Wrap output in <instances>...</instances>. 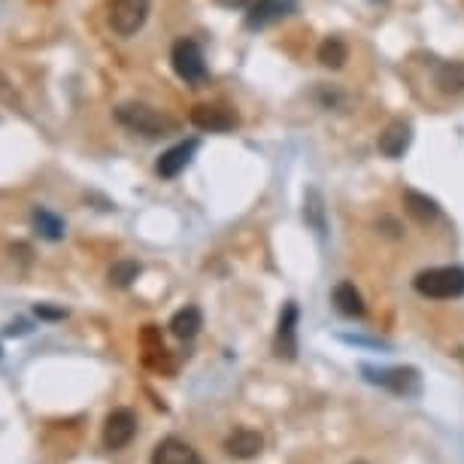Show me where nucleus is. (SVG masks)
<instances>
[{
    "mask_svg": "<svg viewBox=\"0 0 464 464\" xmlns=\"http://www.w3.org/2000/svg\"><path fill=\"white\" fill-rule=\"evenodd\" d=\"M0 355H4V353H0Z\"/></svg>",
    "mask_w": 464,
    "mask_h": 464,
    "instance_id": "a878e982",
    "label": "nucleus"
},
{
    "mask_svg": "<svg viewBox=\"0 0 464 464\" xmlns=\"http://www.w3.org/2000/svg\"><path fill=\"white\" fill-rule=\"evenodd\" d=\"M362 373H364L367 382L380 385V389H389L392 395H401V398H419V392H422V376H419L416 367L362 364Z\"/></svg>",
    "mask_w": 464,
    "mask_h": 464,
    "instance_id": "7ed1b4c3",
    "label": "nucleus"
},
{
    "mask_svg": "<svg viewBox=\"0 0 464 464\" xmlns=\"http://www.w3.org/2000/svg\"><path fill=\"white\" fill-rule=\"evenodd\" d=\"M200 328H204V316H200L198 306H182V310L173 313V319H170L173 337L191 340V337H198V331H200Z\"/></svg>",
    "mask_w": 464,
    "mask_h": 464,
    "instance_id": "dca6fc26",
    "label": "nucleus"
},
{
    "mask_svg": "<svg viewBox=\"0 0 464 464\" xmlns=\"http://www.w3.org/2000/svg\"><path fill=\"white\" fill-rule=\"evenodd\" d=\"M274 349L279 358H285V362H295L297 358V304L295 301H288L283 306V313H279Z\"/></svg>",
    "mask_w": 464,
    "mask_h": 464,
    "instance_id": "6e6552de",
    "label": "nucleus"
},
{
    "mask_svg": "<svg viewBox=\"0 0 464 464\" xmlns=\"http://www.w3.org/2000/svg\"><path fill=\"white\" fill-rule=\"evenodd\" d=\"M198 146H200L198 140H182V143L170 146L168 152L159 159V164H155V173H159L161 179H177L179 173L191 164V159H195Z\"/></svg>",
    "mask_w": 464,
    "mask_h": 464,
    "instance_id": "1a4fd4ad",
    "label": "nucleus"
},
{
    "mask_svg": "<svg viewBox=\"0 0 464 464\" xmlns=\"http://www.w3.org/2000/svg\"><path fill=\"white\" fill-rule=\"evenodd\" d=\"M24 331H28V328H24V322H19V325H10V328H6V334H24Z\"/></svg>",
    "mask_w": 464,
    "mask_h": 464,
    "instance_id": "b1692460",
    "label": "nucleus"
},
{
    "mask_svg": "<svg viewBox=\"0 0 464 464\" xmlns=\"http://www.w3.org/2000/svg\"><path fill=\"white\" fill-rule=\"evenodd\" d=\"M137 276H140V261L134 258H119L116 265L110 267V283L116 288H128Z\"/></svg>",
    "mask_w": 464,
    "mask_h": 464,
    "instance_id": "aec40b11",
    "label": "nucleus"
},
{
    "mask_svg": "<svg viewBox=\"0 0 464 464\" xmlns=\"http://www.w3.org/2000/svg\"><path fill=\"white\" fill-rule=\"evenodd\" d=\"M410 140H413V128H410V121L404 119H395L389 121V128L380 134V152L385 155V159H401V155L410 149Z\"/></svg>",
    "mask_w": 464,
    "mask_h": 464,
    "instance_id": "f8f14e48",
    "label": "nucleus"
},
{
    "mask_svg": "<svg viewBox=\"0 0 464 464\" xmlns=\"http://www.w3.org/2000/svg\"><path fill=\"white\" fill-rule=\"evenodd\" d=\"M404 207H407V213L416 218L419 225H428V222H434L437 216H440V207H437V200H431L428 195H422V191H404Z\"/></svg>",
    "mask_w": 464,
    "mask_h": 464,
    "instance_id": "f3484780",
    "label": "nucleus"
},
{
    "mask_svg": "<svg viewBox=\"0 0 464 464\" xmlns=\"http://www.w3.org/2000/svg\"><path fill=\"white\" fill-rule=\"evenodd\" d=\"M152 464H204V459H200L198 450H191L186 440H179V437H164V440L155 446Z\"/></svg>",
    "mask_w": 464,
    "mask_h": 464,
    "instance_id": "9b49d317",
    "label": "nucleus"
},
{
    "mask_svg": "<svg viewBox=\"0 0 464 464\" xmlns=\"http://www.w3.org/2000/svg\"><path fill=\"white\" fill-rule=\"evenodd\" d=\"M346 58H349V49H346V43L340 40V37L322 40V46H319V61H322V67L340 70V67L346 64Z\"/></svg>",
    "mask_w": 464,
    "mask_h": 464,
    "instance_id": "6ab92c4d",
    "label": "nucleus"
},
{
    "mask_svg": "<svg viewBox=\"0 0 464 464\" xmlns=\"http://www.w3.org/2000/svg\"><path fill=\"white\" fill-rule=\"evenodd\" d=\"M191 125L200 128V130H213V134H218V130H231L234 125H237V116H234L231 110L225 107H216V103H198L195 110H191Z\"/></svg>",
    "mask_w": 464,
    "mask_h": 464,
    "instance_id": "9d476101",
    "label": "nucleus"
},
{
    "mask_svg": "<svg viewBox=\"0 0 464 464\" xmlns=\"http://www.w3.org/2000/svg\"><path fill=\"white\" fill-rule=\"evenodd\" d=\"M116 121L121 128L134 130V134H143V137H164V134H173V128H177V121L170 116H164L161 110L149 107V103H140V101L119 103Z\"/></svg>",
    "mask_w": 464,
    "mask_h": 464,
    "instance_id": "f257e3e1",
    "label": "nucleus"
},
{
    "mask_svg": "<svg viewBox=\"0 0 464 464\" xmlns=\"http://www.w3.org/2000/svg\"><path fill=\"white\" fill-rule=\"evenodd\" d=\"M334 306L343 316H349V319H362L364 316V297H362V292L355 288V283H340L337 288H334Z\"/></svg>",
    "mask_w": 464,
    "mask_h": 464,
    "instance_id": "2eb2a0df",
    "label": "nucleus"
},
{
    "mask_svg": "<svg viewBox=\"0 0 464 464\" xmlns=\"http://www.w3.org/2000/svg\"><path fill=\"white\" fill-rule=\"evenodd\" d=\"M34 227L40 231V237H46L52 243H58L67 234L64 222L55 213H49V209H34Z\"/></svg>",
    "mask_w": 464,
    "mask_h": 464,
    "instance_id": "a211bd4d",
    "label": "nucleus"
},
{
    "mask_svg": "<svg viewBox=\"0 0 464 464\" xmlns=\"http://www.w3.org/2000/svg\"><path fill=\"white\" fill-rule=\"evenodd\" d=\"M295 10H297L295 0H256V4L246 10V28L261 31V28H267V24L292 15Z\"/></svg>",
    "mask_w": 464,
    "mask_h": 464,
    "instance_id": "0eeeda50",
    "label": "nucleus"
},
{
    "mask_svg": "<svg viewBox=\"0 0 464 464\" xmlns=\"http://www.w3.org/2000/svg\"><path fill=\"white\" fill-rule=\"evenodd\" d=\"M40 319H49V322H58V319H67V310H55V306H46V304H37L34 306Z\"/></svg>",
    "mask_w": 464,
    "mask_h": 464,
    "instance_id": "4be33fe9",
    "label": "nucleus"
},
{
    "mask_svg": "<svg viewBox=\"0 0 464 464\" xmlns=\"http://www.w3.org/2000/svg\"><path fill=\"white\" fill-rule=\"evenodd\" d=\"M170 61H173V70H177L179 80H186L188 85H200L207 80V61H204V52L195 40L182 37L173 43L170 49Z\"/></svg>",
    "mask_w": 464,
    "mask_h": 464,
    "instance_id": "39448f33",
    "label": "nucleus"
},
{
    "mask_svg": "<svg viewBox=\"0 0 464 464\" xmlns=\"http://www.w3.org/2000/svg\"><path fill=\"white\" fill-rule=\"evenodd\" d=\"M216 4H222V6H227V10H249L256 0H216Z\"/></svg>",
    "mask_w": 464,
    "mask_h": 464,
    "instance_id": "5701e85b",
    "label": "nucleus"
},
{
    "mask_svg": "<svg viewBox=\"0 0 464 464\" xmlns=\"http://www.w3.org/2000/svg\"><path fill=\"white\" fill-rule=\"evenodd\" d=\"M137 437V416L134 410L128 407H119L112 410V413L107 416V422H103V446L107 450H125V446Z\"/></svg>",
    "mask_w": 464,
    "mask_h": 464,
    "instance_id": "423d86ee",
    "label": "nucleus"
},
{
    "mask_svg": "<svg viewBox=\"0 0 464 464\" xmlns=\"http://www.w3.org/2000/svg\"><path fill=\"white\" fill-rule=\"evenodd\" d=\"M149 10H152V0H110L107 22L119 37H134L146 24Z\"/></svg>",
    "mask_w": 464,
    "mask_h": 464,
    "instance_id": "20e7f679",
    "label": "nucleus"
},
{
    "mask_svg": "<svg viewBox=\"0 0 464 464\" xmlns=\"http://www.w3.org/2000/svg\"><path fill=\"white\" fill-rule=\"evenodd\" d=\"M355 464H367V461H355Z\"/></svg>",
    "mask_w": 464,
    "mask_h": 464,
    "instance_id": "393cba45",
    "label": "nucleus"
},
{
    "mask_svg": "<svg viewBox=\"0 0 464 464\" xmlns=\"http://www.w3.org/2000/svg\"><path fill=\"white\" fill-rule=\"evenodd\" d=\"M325 209H322V198H319V191L316 188H310L306 191V204H304V218L306 222H310L313 227H316V231L322 234L325 231Z\"/></svg>",
    "mask_w": 464,
    "mask_h": 464,
    "instance_id": "412c9836",
    "label": "nucleus"
},
{
    "mask_svg": "<svg viewBox=\"0 0 464 464\" xmlns=\"http://www.w3.org/2000/svg\"><path fill=\"white\" fill-rule=\"evenodd\" d=\"M261 450H265V437L258 431H252V428H237V431L225 440V452L237 461L256 459V455H261Z\"/></svg>",
    "mask_w": 464,
    "mask_h": 464,
    "instance_id": "ddd939ff",
    "label": "nucleus"
},
{
    "mask_svg": "<svg viewBox=\"0 0 464 464\" xmlns=\"http://www.w3.org/2000/svg\"><path fill=\"white\" fill-rule=\"evenodd\" d=\"M434 85L443 94H464V61H443L434 70Z\"/></svg>",
    "mask_w": 464,
    "mask_h": 464,
    "instance_id": "4468645a",
    "label": "nucleus"
},
{
    "mask_svg": "<svg viewBox=\"0 0 464 464\" xmlns=\"http://www.w3.org/2000/svg\"><path fill=\"white\" fill-rule=\"evenodd\" d=\"M413 288L422 297L431 301H455L464 295V267H428L422 274H416Z\"/></svg>",
    "mask_w": 464,
    "mask_h": 464,
    "instance_id": "f03ea898",
    "label": "nucleus"
}]
</instances>
